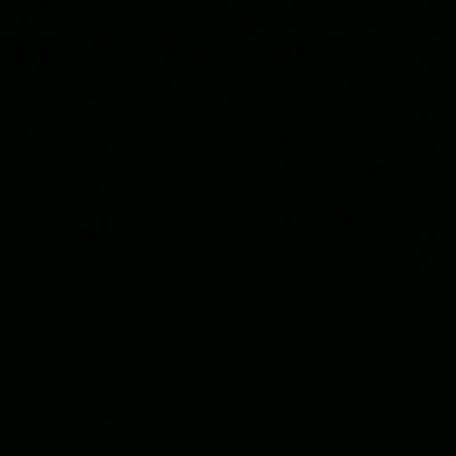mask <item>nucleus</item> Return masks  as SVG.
Masks as SVG:
<instances>
[]
</instances>
